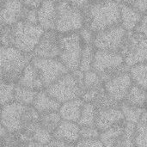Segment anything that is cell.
<instances>
[{
	"label": "cell",
	"mask_w": 147,
	"mask_h": 147,
	"mask_svg": "<svg viewBox=\"0 0 147 147\" xmlns=\"http://www.w3.org/2000/svg\"><path fill=\"white\" fill-rule=\"evenodd\" d=\"M40 114L33 106L16 102L2 106L1 125L9 133H24L30 137L39 126Z\"/></svg>",
	"instance_id": "1"
},
{
	"label": "cell",
	"mask_w": 147,
	"mask_h": 147,
	"mask_svg": "<svg viewBox=\"0 0 147 147\" xmlns=\"http://www.w3.org/2000/svg\"><path fill=\"white\" fill-rule=\"evenodd\" d=\"M83 11L84 26L95 33L121 24L120 4L111 0L90 2Z\"/></svg>",
	"instance_id": "2"
},
{
	"label": "cell",
	"mask_w": 147,
	"mask_h": 147,
	"mask_svg": "<svg viewBox=\"0 0 147 147\" xmlns=\"http://www.w3.org/2000/svg\"><path fill=\"white\" fill-rule=\"evenodd\" d=\"M33 57V54L25 53L15 47H2L0 49L1 81L17 84Z\"/></svg>",
	"instance_id": "3"
},
{
	"label": "cell",
	"mask_w": 147,
	"mask_h": 147,
	"mask_svg": "<svg viewBox=\"0 0 147 147\" xmlns=\"http://www.w3.org/2000/svg\"><path fill=\"white\" fill-rule=\"evenodd\" d=\"M84 72L79 69L70 71L46 89L47 92L61 104L81 98L84 93Z\"/></svg>",
	"instance_id": "4"
},
{
	"label": "cell",
	"mask_w": 147,
	"mask_h": 147,
	"mask_svg": "<svg viewBox=\"0 0 147 147\" xmlns=\"http://www.w3.org/2000/svg\"><path fill=\"white\" fill-rule=\"evenodd\" d=\"M92 70L97 72L105 83L118 74L129 71L130 67L126 65L121 53L96 50Z\"/></svg>",
	"instance_id": "5"
},
{
	"label": "cell",
	"mask_w": 147,
	"mask_h": 147,
	"mask_svg": "<svg viewBox=\"0 0 147 147\" xmlns=\"http://www.w3.org/2000/svg\"><path fill=\"white\" fill-rule=\"evenodd\" d=\"M45 30L39 24L20 21L12 26V47L20 51L33 54Z\"/></svg>",
	"instance_id": "6"
},
{
	"label": "cell",
	"mask_w": 147,
	"mask_h": 147,
	"mask_svg": "<svg viewBox=\"0 0 147 147\" xmlns=\"http://www.w3.org/2000/svg\"><path fill=\"white\" fill-rule=\"evenodd\" d=\"M84 27V16L82 9L67 2L57 0L56 31L59 34L79 32Z\"/></svg>",
	"instance_id": "7"
},
{
	"label": "cell",
	"mask_w": 147,
	"mask_h": 147,
	"mask_svg": "<svg viewBox=\"0 0 147 147\" xmlns=\"http://www.w3.org/2000/svg\"><path fill=\"white\" fill-rule=\"evenodd\" d=\"M60 53L59 59L70 71L79 69L84 43L78 32L60 34Z\"/></svg>",
	"instance_id": "8"
},
{
	"label": "cell",
	"mask_w": 147,
	"mask_h": 147,
	"mask_svg": "<svg viewBox=\"0 0 147 147\" xmlns=\"http://www.w3.org/2000/svg\"><path fill=\"white\" fill-rule=\"evenodd\" d=\"M120 53L129 67L147 62V38L136 31L127 32Z\"/></svg>",
	"instance_id": "9"
},
{
	"label": "cell",
	"mask_w": 147,
	"mask_h": 147,
	"mask_svg": "<svg viewBox=\"0 0 147 147\" xmlns=\"http://www.w3.org/2000/svg\"><path fill=\"white\" fill-rule=\"evenodd\" d=\"M31 63L37 69L45 90L54 84L61 77L70 72L59 59H45L33 57Z\"/></svg>",
	"instance_id": "10"
},
{
	"label": "cell",
	"mask_w": 147,
	"mask_h": 147,
	"mask_svg": "<svg viewBox=\"0 0 147 147\" xmlns=\"http://www.w3.org/2000/svg\"><path fill=\"white\" fill-rule=\"evenodd\" d=\"M127 31L120 24L96 33L93 46L96 50L121 52Z\"/></svg>",
	"instance_id": "11"
},
{
	"label": "cell",
	"mask_w": 147,
	"mask_h": 147,
	"mask_svg": "<svg viewBox=\"0 0 147 147\" xmlns=\"http://www.w3.org/2000/svg\"><path fill=\"white\" fill-rule=\"evenodd\" d=\"M60 34L56 30H46L33 53L34 57L59 59L60 53Z\"/></svg>",
	"instance_id": "12"
},
{
	"label": "cell",
	"mask_w": 147,
	"mask_h": 147,
	"mask_svg": "<svg viewBox=\"0 0 147 147\" xmlns=\"http://www.w3.org/2000/svg\"><path fill=\"white\" fill-rule=\"evenodd\" d=\"M133 84L134 81L129 71H126L118 74L105 82L104 88L115 100L121 103L126 98Z\"/></svg>",
	"instance_id": "13"
},
{
	"label": "cell",
	"mask_w": 147,
	"mask_h": 147,
	"mask_svg": "<svg viewBox=\"0 0 147 147\" xmlns=\"http://www.w3.org/2000/svg\"><path fill=\"white\" fill-rule=\"evenodd\" d=\"M26 9L21 0L2 1L1 24L3 26H14L20 21H22Z\"/></svg>",
	"instance_id": "14"
},
{
	"label": "cell",
	"mask_w": 147,
	"mask_h": 147,
	"mask_svg": "<svg viewBox=\"0 0 147 147\" xmlns=\"http://www.w3.org/2000/svg\"><path fill=\"white\" fill-rule=\"evenodd\" d=\"M124 122H126V121L120 108L98 109L96 127L101 133Z\"/></svg>",
	"instance_id": "15"
},
{
	"label": "cell",
	"mask_w": 147,
	"mask_h": 147,
	"mask_svg": "<svg viewBox=\"0 0 147 147\" xmlns=\"http://www.w3.org/2000/svg\"><path fill=\"white\" fill-rule=\"evenodd\" d=\"M38 11V23L46 30H55L57 21V0H44Z\"/></svg>",
	"instance_id": "16"
},
{
	"label": "cell",
	"mask_w": 147,
	"mask_h": 147,
	"mask_svg": "<svg viewBox=\"0 0 147 147\" xmlns=\"http://www.w3.org/2000/svg\"><path fill=\"white\" fill-rule=\"evenodd\" d=\"M80 128L77 122L62 120L53 133V139L77 144L80 140Z\"/></svg>",
	"instance_id": "17"
},
{
	"label": "cell",
	"mask_w": 147,
	"mask_h": 147,
	"mask_svg": "<svg viewBox=\"0 0 147 147\" xmlns=\"http://www.w3.org/2000/svg\"><path fill=\"white\" fill-rule=\"evenodd\" d=\"M121 9V25L127 31L132 32L136 29L140 24L143 14L133 6L127 3L120 4Z\"/></svg>",
	"instance_id": "18"
},
{
	"label": "cell",
	"mask_w": 147,
	"mask_h": 147,
	"mask_svg": "<svg viewBox=\"0 0 147 147\" xmlns=\"http://www.w3.org/2000/svg\"><path fill=\"white\" fill-rule=\"evenodd\" d=\"M16 84L36 91H40L45 90L40 76L37 69L34 67V65L32 63H29L26 66Z\"/></svg>",
	"instance_id": "19"
},
{
	"label": "cell",
	"mask_w": 147,
	"mask_h": 147,
	"mask_svg": "<svg viewBox=\"0 0 147 147\" xmlns=\"http://www.w3.org/2000/svg\"><path fill=\"white\" fill-rule=\"evenodd\" d=\"M33 107L39 114L49 113V112H59L61 103L56 99L51 96L46 90H40L37 93L34 99Z\"/></svg>",
	"instance_id": "20"
},
{
	"label": "cell",
	"mask_w": 147,
	"mask_h": 147,
	"mask_svg": "<svg viewBox=\"0 0 147 147\" xmlns=\"http://www.w3.org/2000/svg\"><path fill=\"white\" fill-rule=\"evenodd\" d=\"M84 103L85 102L82 98L73 99L62 103L59 110L62 120L78 123L80 119Z\"/></svg>",
	"instance_id": "21"
},
{
	"label": "cell",
	"mask_w": 147,
	"mask_h": 147,
	"mask_svg": "<svg viewBox=\"0 0 147 147\" xmlns=\"http://www.w3.org/2000/svg\"><path fill=\"white\" fill-rule=\"evenodd\" d=\"M2 140V147H44L24 133H8Z\"/></svg>",
	"instance_id": "22"
},
{
	"label": "cell",
	"mask_w": 147,
	"mask_h": 147,
	"mask_svg": "<svg viewBox=\"0 0 147 147\" xmlns=\"http://www.w3.org/2000/svg\"><path fill=\"white\" fill-rule=\"evenodd\" d=\"M126 122L115 126L101 133L100 140L105 147H117L125 131Z\"/></svg>",
	"instance_id": "23"
},
{
	"label": "cell",
	"mask_w": 147,
	"mask_h": 147,
	"mask_svg": "<svg viewBox=\"0 0 147 147\" xmlns=\"http://www.w3.org/2000/svg\"><path fill=\"white\" fill-rule=\"evenodd\" d=\"M146 90H145L144 88L134 84L123 102L132 106L146 109Z\"/></svg>",
	"instance_id": "24"
},
{
	"label": "cell",
	"mask_w": 147,
	"mask_h": 147,
	"mask_svg": "<svg viewBox=\"0 0 147 147\" xmlns=\"http://www.w3.org/2000/svg\"><path fill=\"white\" fill-rule=\"evenodd\" d=\"M98 109L91 102H85L78 124L80 127H96Z\"/></svg>",
	"instance_id": "25"
},
{
	"label": "cell",
	"mask_w": 147,
	"mask_h": 147,
	"mask_svg": "<svg viewBox=\"0 0 147 147\" xmlns=\"http://www.w3.org/2000/svg\"><path fill=\"white\" fill-rule=\"evenodd\" d=\"M62 118L59 112H49L40 114L39 124L41 127L45 128L53 135V133L59 127Z\"/></svg>",
	"instance_id": "26"
},
{
	"label": "cell",
	"mask_w": 147,
	"mask_h": 147,
	"mask_svg": "<svg viewBox=\"0 0 147 147\" xmlns=\"http://www.w3.org/2000/svg\"><path fill=\"white\" fill-rule=\"evenodd\" d=\"M38 92L39 91L16 84L15 90V102L26 106H33Z\"/></svg>",
	"instance_id": "27"
},
{
	"label": "cell",
	"mask_w": 147,
	"mask_h": 147,
	"mask_svg": "<svg viewBox=\"0 0 147 147\" xmlns=\"http://www.w3.org/2000/svg\"><path fill=\"white\" fill-rule=\"evenodd\" d=\"M129 73L134 84L147 90V62L140 63L130 67Z\"/></svg>",
	"instance_id": "28"
},
{
	"label": "cell",
	"mask_w": 147,
	"mask_h": 147,
	"mask_svg": "<svg viewBox=\"0 0 147 147\" xmlns=\"http://www.w3.org/2000/svg\"><path fill=\"white\" fill-rule=\"evenodd\" d=\"M120 109L123 113L126 122H130L134 124H138L140 122V119L145 109L135 107L126 103L125 102H121Z\"/></svg>",
	"instance_id": "29"
},
{
	"label": "cell",
	"mask_w": 147,
	"mask_h": 147,
	"mask_svg": "<svg viewBox=\"0 0 147 147\" xmlns=\"http://www.w3.org/2000/svg\"><path fill=\"white\" fill-rule=\"evenodd\" d=\"M96 51V49L93 45H84L80 65H79L80 71L86 72L92 70Z\"/></svg>",
	"instance_id": "30"
},
{
	"label": "cell",
	"mask_w": 147,
	"mask_h": 147,
	"mask_svg": "<svg viewBox=\"0 0 147 147\" xmlns=\"http://www.w3.org/2000/svg\"><path fill=\"white\" fill-rule=\"evenodd\" d=\"M97 109H111V108H120V102L115 100L103 88L101 92L97 95L95 101L92 102Z\"/></svg>",
	"instance_id": "31"
},
{
	"label": "cell",
	"mask_w": 147,
	"mask_h": 147,
	"mask_svg": "<svg viewBox=\"0 0 147 147\" xmlns=\"http://www.w3.org/2000/svg\"><path fill=\"white\" fill-rule=\"evenodd\" d=\"M84 89L86 90H96L104 87V82L100 75L95 71L91 70L84 72Z\"/></svg>",
	"instance_id": "32"
},
{
	"label": "cell",
	"mask_w": 147,
	"mask_h": 147,
	"mask_svg": "<svg viewBox=\"0 0 147 147\" xmlns=\"http://www.w3.org/2000/svg\"><path fill=\"white\" fill-rule=\"evenodd\" d=\"M16 86V84L6 83L3 81L0 82V102L2 106L15 102Z\"/></svg>",
	"instance_id": "33"
},
{
	"label": "cell",
	"mask_w": 147,
	"mask_h": 147,
	"mask_svg": "<svg viewBox=\"0 0 147 147\" xmlns=\"http://www.w3.org/2000/svg\"><path fill=\"white\" fill-rule=\"evenodd\" d=\"M136 124L126 122L123 136L117 147H136L134 142Z\"/></svg>",
	"instance_id": "34"
},
{
	"label": "cell",
	"mask_w": 147,
	"mask_h": 147,
	"mask_svg": "<svg viewBox=\"0 0 147 147\" xmlns=\"http://www.w3.org/2000/svg\"><path fill=\"white\" fill-rule=\"evenodd\" d=\"M32 139L36 143L45 146L47 144H49L53 140V135L45 128L41 127L39 124V126L35 128L34 133L32 134Z\"/></svg>",
	"instance_id": "35"
},
{
	"label": "cell",
	"mask_w": 147,
	"mask_h": 147,
	"mask_svg": "<svg viewBox=\"0 0 147 147\" xmlns=\"http://www.w3.org/2000/svg\"><path fill=\"white\" fill-rule=\"evenodd\" d=\"M134 142L136 147H147V124L139 122L136 124Z\"/></svg>",
	"instance_id": "36"
},
{
	"label": "cell",
	"mask_w": 147,
	"mask_h": 147,
	"mask_svg": "<svg viewBox=\"0 0 147 147\" xmlns=\"http://www.w3.org/2000/svg\"><path fill=\"white\" fill-rule=\"evenodd\" d=\"M101 132L96 127H81L80 140H98Z\"/></svg>",
	"instance_id": "37"
},
{
	"label": "cell",
	"mask_w": 147,
	"mask_h": 147,
	"mask_svg": "<svg viewBox=\"0 0 147 147\" xmlns=\"http://www.w3.org/2000/svg\"><path fill=\"white\" fill-rule=\"evenodd\" d=\"M2 47H12V26H3L1 28Z\"/></svg>",
	"instance_id": "38"
},
{
	"label": "cell",
	"mask_w": 147,
	"mask_h": 147,
	"mask_svg": "<svg viewBox=\"0 0 147 147\" xmlns=\"http://www.w3.org/2000/svg\"><path fill=\"white\" fill-rule=\"evenodd\" d=\"M78 33L84 45H93L95 34H96L95 32H93L90 28L84 26Z\"/></svg>",
	"instance_id": "39"
},
{
	"label": "cell",
	"mask_w": 147,
	"mask_h": 147,
	"mask_svg": "<svg viewBox=\"0 0 147 147\" xmlns=\"http://www.w3.org/2000/svg\"><path fill=\"white\" fill-rule=\"evenodd\" d=\"M122 3L133 6L143 15L147 13V0H124Z\"/></svg>",
	"instance_id": "40"
},
{
	"label": "cell",
	"mask_w": 147,
	"mask_h": 147,
	"mask_svg": "<svg viewBox=\"0 0 147 147\" xmlns=\"http://www.w3.org/2000/svg\"><path fill=\"white\" fill-rule=\"evenodd\" d=\"M22 21H25V22H27L28 23H32V24H39L38 23V11H37V9L27 8Z\"/></svg>",
	"instance_id": "41"
},
{
	"label": "cell",
	"mask_w": 147,
	"mask_h": 147,
	"mask_svg": "<svg viewBox=\"0 0 147 147\" xmlns=\"http://www.w3.org/2000/svg\"><path fill=\"white\" fill-rule=\"evenodd\" d=\"M76 147H105L102 141L98 140H80Z\"/></svg>",
	"instance_id": "42"
},
{
	"label": "cell",
	"mask_w": 147,
	"mask_h": 147,
	"mask_svg": "<svg viewBox=\"0 0 147 147\" xmlns=\"http://www.w3.org/2000/svg\"><path fill=\"white\" fill-rule=\"evenodd\" d=\"M134 31L140 33L146 38H147V13L143 15V17H142L140 24L138 25V27L136 28V29Z\"/></svg>",
	"instance_id": "43"
},
{
	"label": "cell",
	"mask_w": 147,
	"mask_h": 147,
	"mask_svg": "<svg viewBox=\"0 0 147 147\" xmlns=\"http://www.w3.org/2000/svg\"><path fill=\"white\" fill-rule=\"evenodd\" d=\"M44 147H76V144H71V143H68L63 140L53 139L49 144H47Z\"/></svg>",
	"instance_id": "44"
},
{
	"label": "cell",
	"mask_w": 147,
	"mask_h": 147,
	"mask_svg": "<svg viewBox=\"0 0 147 147\" xmlns=\"http://www.w3.org/2000/svg\"><path fill=\"white\" fill-rule=\"evenodd\" d=\"M23 5L28 9H38L44 0H21Z\"/></svg>",
	"instance_id": "45"
},
{
	"label": "cell",
	"mask_w": 147,
	"mask_h": 147,
	"mask_svg": "<svg viewBox=\"0 0 147 147\" xmlns=\"http://www.w3.org/2000/svg\"><path fill=\"white\" fill-rule=\"evenodd\" d=\"M59 1H64V2H67L71 4H73L80 9H84L85 8L90 2L91 0H59Z\"/></svg>",
	"instance_id": "46"
},
{
	"label": "cell",
	"mask_w": 147,
	"mask_h": 147,
	"mask_svg": "<svg viewBox=\"0 0 147 147\" xmlns=\"http://www.w3.org/2000/svg\"><path fill=\"white\" fill-rule=\"evenodd\" d=\"M140 121H141V122H144V123H146L147 124V108H146V109H144V112H143V114H142Z\"/></svg>",
	"instance_id": "47"
},
{
	"label": "cell",
	"mask_w": 147,
	"mask_h": 147,
	"mask_svg": "<svg viewBox=\"0 0 147 147\" xmlns=\"http://www.w3.org/2000/svg\"><path fill=\"white\" fill-rule=\"evenodd\" d=\"M111 1L115 2V3H117L121 4V3H123V1H124V0H111Z\"/></svg>",
	"instance_id": "48"
},
{
	"label": "cell",
	"mask_w": 147,
	"mask_h": 147,
	"mask_svg": "<svg viewBox=\"0 0 147 147\" xmlns=\"http://www.w3.org/2000/svg\"><path fill=\"white\" fill-rule=\"evenodd\" d=\"M103 1H108V0H91V2H103Z\"/></svg>",
	"instance_id": "49"
},
{
	"label": "cell",
	"mask_w": 147,
	"mask_h": 147,
	"mask_svg": "<svg viewBox=\"0 0 147 147\" xmlns=\"http://www.w3.org/2000/svg\"><path fill=\"white\" fill-rule=\"evenodd\" d=\"M146 108H147V91H146Z\"/></svg>",
	"instance_id": "50"
},
{
	"label": "cell",
	"mask_w": 147,
	"mask_h": 147,
	"mask_svg": "<svg viewBox=\"0 0 147 147\" xmlns=\"http://www.w3.org/2000/svg\"><path fill=\"white\" fill-rule=\"evenodd\" d=\"M1 1H6V0H1Z\"/></svg>",
	"instance_id": "51"
}]
</instances>
